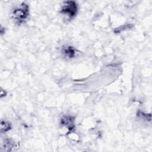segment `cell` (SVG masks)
I'll use <instances>...</instances> for the list:
<instances>
[{
  "instance_id": "52a82bcc",
  "label": "cell",
  "mask_w": 152,
  "mask_h": 152,
  "mask_svg": "<svg viewBox=\"0 0 152 152\" xmlns=\"http://www.w3.org/2000/svg\"><path fill=\"white\" fill-rule=\"evenodd\" d=\"M6 94H7L6 91H5V90H2V89L1 88V97L2 98V97L5 96H6Z\"/></svg>"
},
{
  "instance_id": "7a4b0ae2",
  "label": "cell",
  "mask_w": 152,
  "mask_h": 152,
  "mask_svg": "<svg viewBox=\"0 0 152 152\" xmlns=\"http://www.w3.org/2000/svg\"><path fill=\"white\" fill-rule=\"evenodd\" d=\"M78 6L75 1H68L64 3L62 6L61 12L66 15L69 18H72L75 16L77 12Z\"/></svg>"
},
{
  "instance_id": "5b68a950",
  "label": "cell",
  "mask_w": 152,
  "mask_h": 152,
  "mask_svg": "<svg viewBox=\"0 0 152 152\" xmlns=\"http://www.w3.org/2000/svg\"><path fill=\"white\" fill-rule=\"evenodd\" d=\"M11 124L7 122V121H2L1 122V132L2 133L3 132H5L8 131H9L10 129H11Z\"/></svg>"
},
{
  "instance_id": "6da1fadb",
  "label": "cell",
  "mask_w": 152,
  "mask_h": 152,
  "mask_svg": "<svg viewBox=\"0 0 152 152\" xmlns=\"http://www.w3.org/2000/svg\"><path fill=\"white\" fill-rule=\"evenodd\" d=\"M29 7L25 3L21 4L19 7L15 8L12 12V18L18 23L23 22L28 16Z\"/></svg>"
},
{
  "instance_id": "3957f363",
  "label": "cell",
  "mask_w": 152,
  "mask_h": 152,
  "mask_svg": "<svg viewBox=\"0 0 152 152\" xmlns=\"http://www.w3.org/2000/svg\"><path fill=\"white\" fill-rule=\"evenodd\" d=\"M60 123L71 131L74 127V118L70 116H65L61 119Z\"/></svg>"
},
{
  "instance_id": "8992f818",
  "label": "cell",
  "mask_w": 152,
  "mask_h": 152,
  "mask_svg": "<svg viewBox=\"0 0 152 152\" xmlns=\"http://www.w3.org/2000/svg\"><path fill=\"white\" fill-rule=\"evenodd\" d=\"M4 144H5L4 148H5V150H6V151L11 150V148H12L14 145V142L10 139L5 140Z\"/></svg>"
},
{
  "instance_id": "277c9868",
  "label": "cell",
  "mask_w": 152,
  "mask_h": 152,
  "mask_svg": "<svg viewBox=\"0 0 152 152\" xmlns=\"http://www.w3.org/2000/svg\"><path fill=\"white\" fill-rule=\"evenodd\" d=\"M62 53L65 57L69 59L75 58L78 53L75 49L71 46H66L62 48Z\"/></svg>"
}]
</instances>
